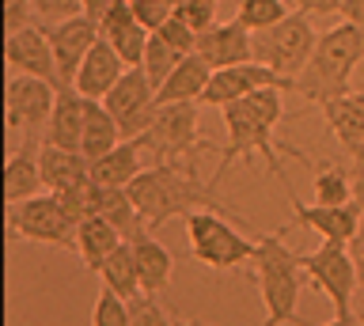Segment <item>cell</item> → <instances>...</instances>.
<instances>
[{
  "mask_svg": "<svg viewBox=\"0 0 364 326\" xmlns=\"http://www.w3.org/2000/svg\"><path fill=\"white\" fill-rule=\"evenodd\" d=\"M220 110H224V126H228V144L220 148V163H216V171L209 178L213 186H220V178L232 171V163L250 160V156H262L269 171L281 178V186H289L284 167H281V156H292V160H300V163H311L300 148L277 141V133H273L277 121L289 114V110H284V92L281 87L250 92L243 99H235V103L220 107Z\"/></svg>",
  "mask_w": 364,
  "mask_h": 326,
  "instance_id": "6da1fadb",
  "label": "cell"
},
{
  "mask_svg": "<svg viewBox=\"0 0 364 326\" xmlns=\"http://www.w3.org/2000/svg\"><path fill=\"white\" fill-rule=\"evenodd\" d=\"M129 197H133V205L141 209L148 232H159L175 217H190L193 209H213L228 220L243 224V228H255L243 212H235L232 205H224V201L216 197L213 183H201L198 167H186V163H148L129 183Z\"/></svg>",
  "mask_w": 364,
  "mask_h": 326,
  "instance_id": "7a4b0ae2",
  "label": "cell"
},
{
  "mask_svg": "<svg viewBox=\"0 0 364 326\" xmlns=\"http://www.w3.org/2000/svg\"><path fill=\"white\" fill-rule=\"evenodd\" d=\"M284 232L258 235V251L250 258L258 281V296L266 303V322L262 326H307L300 319V292H304V266L300 251H289Z\"/></svg>",
  "mask_w": 364,
  "mask_h": 326,
  "instance_id": "3957f363",
  "label": "cell"
},
{
  "mask_svg": "<svg viewBox=\"0 0 364 326\" xmlns=\"http://www.w3.org/2000/svg\"><path fill=\"white\" fill-rule=\"evenodd\" d=\"M360 61H364V27L341 19V23H334L330 31L318 35L307 69L296 76V95H300L304 103H315V107L346 95L349 76Z\"/></svg>",
  "mask_w": 364,
  "mask_h": 326,
  "instance_id": "277c9868",
  "label": "cell"
},
{
  "mask_svg": "<svg viewBox=\"0 0 364 326\" xmlns=\"http://www.w3.org/2000/svg\"><path fill=\"white\" fill-rule=\"evenodd\" d=\"M198 107L201 103H167L156 107L152 126L141 133L144 152L152 163H186L198 167V156L209 148L198 133Z\"/></svg>",
  "mask_w": 364,
  "mask_h": 326,
  "instance_id": "5b68a950",
  "label": "cell"
},
{
  "mask_svg": "<svg viewBox=\"0 0 364 326\" xmlns=\"http://www.w3.org/2000/svg\"><path fill=\"white\" fill-rule=\"evenodd\" d=\"M182 220H186V239H190L193 262H201L209 269H235V266L250 262L258 251V243L239 235L232 228V220L213 212V209H193Z\"/></svg>",
  "mask_w": 364,
  "mask_h": 326,
  "instance_id": "8992f818",
  "label": "cell"
},
{
  "mask_svg": "<svg viewBox=\"0 0 364 326\" xmlns=\"http://www.w3.org/2000/svg\"><path fill=\"white\" fill-rule=\"evenodd\" d=\"M315 42H318V31L311 27V19L304 12H289L281 23L255 31V61L296 80L307 69V61H311Z\"/></svg>",
  "mask_w": 364,
  "mask_h": 326,
  "instance_id": "52a82bcc",
  "label": "cell"
},
{
  "mask_svg": "<svg viewBox=\"0 0 364 326\" xmlns=\"http://www.w3.org/2000/svg\"><path fill=\"white\" fill-rule=\"evenodd\" d=\"M300 266L307 281L334 303V315H357V262H353V246L346 243H318L315 251H300Z\"/></svg>",
  "mask_w": 364,
  "mask_h": 326,
  "instance_id": "ba28073f",
  "label": "cell"
},
{
  "mask_svg": "<svg viewBox=\"0 0 364 326\" xmlns=\"http://www.w3.org/2000/svg\"><path fill=\"white\" fill-rule=\"evenodd\" d=\"M8 239H27L42 246H73L76 251V224L68 220L57 194H34L19 205H8Z\"/></svg>",
  "mask_w": 364,
  "mask_h": 326,
  "instance_id": "9c48e42d",
  "label": "cell"
},
{
  "mask_svg": "<svg viewBox=\"0 0 364 326\" xmlns=\"http://www.w3.org/2000/svg\"><path fill=\"white\" fill-rule=\"evenodd\" d=\"M57 103V84L42 80V76H11L4 87V118L11 133H27L34 137L38 129L50 126Z\"/></svg>",
  "mask_w": 364,
  "mask_h": 326,
  "instance_id": "30bf717a",
  "label": "cell"
},
{
  "mask_svg": "<svg viewBox=\"0 0 364 326\" xmlns=\"http://www.w3.org/2000/svg\"><path fill=\"white\" fill-rule=\"evenodd\" d=\"M102 103L122 126V137H141L156 118V87L144 76V69H125Z\"/></svg>",
  "mask_w": 364,
  "mask_h": 326,
  "instance_id": "8fae6325",
  "label": "cell"
},
{
  "mask_svg": "<svg viewBox=\"0 0 364 326\" xmlns=\"http://www.w3.org/2000/svg\"><path fill=\"white\" fill-rule=\"evenodd\" d=\"M262 87L296 92V80L266 69V65H258V61L228 65V69H213L209 87H205V95H201V107H228V103H235V99H243L250 92H262Z\"/></svg>",
  "mask_w": 364,
  "mask_h": 326,
  "instance_id": "7c38bea8",
  "label": "cell"
},
{
  "mask_svg": "<svg viewBox=\"0 0 364 326\" xmlns=\"http://www.w3.org/2000/svg\"><path fill=\"white\" fill-rule=\"evenodd\" d=\"M289 190V201H292V224H304V228H311L318 239L326 243H346L353 246L360 239V220L364 212L357 201H349V205H323V201H311V205H304L300 197H296L292 186Z\"/></svg>",
  "mask_w": 364,
  "mask_h": 326,
  "instance_id": "4fadbf2b",
  "label": "cell"
},
{
  "mask_svg": "<svg viewBox=\"0 0 364 326\" xmlns=\"http://www.w3.org/2000/svg\"><path fill=\"white\" fill-rule=\"evenodd\" d=\"M42 31L53 46V58H57V76H61L57 87L76 84L80 65H84L87 50L95 46V38H99V23L87 16H73V19H61V23H42Z\"/></svg>",
  "mask_w": 364,
  "mask_h": 326,
  "instance_id": "5bb4252c",
  "label": "cell"
},
{
  "mask_svg": "<svg viewBox=\"0 0 364 326\" xmlns=\"http://www.w3.org/2000/svg\"><path fill=\"white\" fill-rule=\"evenodd\" d=\"M4 61L23 76H42V80H50V84H61L53 46H50V38H46V31L38 23L11 31L8 42H4Z\"/></svg>",
  "mask_w": 364,
  "mask_h": 326,
  "instance_id": "9a60e30c",
  "label": "cell"
},
{
  "mask_svg": "<svg viewBox=\"0 0 364 326\" xmlns=\"http://www.w3.org/2000/svg\"><path fill=\"white\" fill-rule=\"evenodd\" d=\"M209 69H228V65H243V61H255V31H247L239 19L232 23H213L209 31L198 35V50Z\"/></svg>",
  "mask_w": 364,
  "mask_h": 326,
  "instance_id": "2e32d148",
  "label": "cell"
},
{
  "mask_svg": "<svg viewBox=\"0 0 364 326\" xmlns=\"http://www.w3.org/2000/svg\"><path fill=\"white\" fill-rule=\"evenodd\" d=\"M318 110H323V118H326L330 133L338 137V144L357 160V167H364V92H346V95L323 103Z\"/></svg>",
  "mask_w": 364,
  "mask_h": 326,
  "instance_id": "e0dca14e",
  "label": "cell"
},
{
  "mask_svg": "<svg viewBox=\"0 0 364 326\" xmlns=\"http://www.w3.org/2000/svg\"><path fill=\"white\" fill-rule=\"evenodd\" d=\"M122 72H125V61L118 58V50L110 46L107 38H95V46L87 50V58L84 65H80V72H76V92L80 95H87V99H107L110 95V87L122 80Z\"/></svg>",
  "mask_w": 364,
  "mask_h": 326,
  "instance_id": "ac0fdd59",
  "label": "cell"
},
{
  "mask_svg": "<svg viewBox=\"0 0 364 326\" xmlns=\"http://www.w3.org/2000/svg\"><path fill=\"white\" fill-rule=\"evenodd\" d=\"M144 171V144L141 137H125L118 148L91 160V183L102 190H129V183Z\"/></svg>",
  "mask_w": 364,
  "mask_h": 326,
  "instance_id": "d6986e66",
  "label": "cell"
},
{
  "mask_svg": "<svg viewBox=\"0 0 364 326\" xmlns=\"http://www.w3.org/2000/svg\"><path fill=\"white\" fill-rule=\"evenodd\" d=\"M38 167H42V183L50 194H61V190H73L80 183L91 178V160L80 148H61V144L42 141L38 148Z\"/></svg>",
  "mask_w": 364,
  "mask_h": 326,
  "instance_id": "ffe728a7",
  "label": "cell"
},
{
  "mask_svg": "<svg viewBox=\"0 0 364 326\" xmlns=\"http://www.w3.org/2000/svg\"><path fill=\"white\" fill-rule=\"evenodd\" d=\"M84 121H87V95H80L73 84L57 87V103L50 114V126H46L42 141L61 144V148H80L84 141Z\"/></svg>",
  "mask_w": 364,
  "mask_h": 326,
  "instance_id": "44dd1931",
  "label": "cell"
},
{
  "mask_svg": "<svg viewBox=\"0 0 364 326\" xmlns=\"http://www.w3.org/2000/svg\"><path fill=\"white\" fill-rule=\"evenodd\" d=\"M38 148H42V141L27 137L19 152L8 156V163H4V201L8 205H19V201L34 197L46 186L42 183V167H38Z\"/></svg>",
  "mask_w": 364,
  "mask_h": 326,
  "instance_id": "7402d4cb",
  "label": "cell"
},
{
  "mask_svg": "<svg viewBox=\"0 0 364 326\" xmlns=\"http://www.w3.org/2000/svg\"><path fill=\"white\" fill-rule=\"evenodd\" d=\"M209 76H213L209 61H205L201 53H186V58L175 65V72L159 84L156 107H167V103H201L205 87H209Z\"/></svg>",
  "mask_w": 364,
  "mask_h": 326,
  "instance_id": "603a6c76",
  "label": "cell"
},
{
  "mask_svg": "<svg viewBox=\"0 0 364 326\" xmlns=\"http://www.w3.org/2000/svg\"><path fill=\"white\" fill-rule=\"evenodd\" d=\"M129 243H133V254H136V269H141V288L148 292V296L167 292L171 273H175V258H171V251L156 239L152 232L133 235Z\"/></svg>",
  "mask_w": 364,
  "mask_h": 326,
  "instance_id": "cb8c5ba5",
  "label": "cell"
},
{
  "mask_svg": "<svg viewBox=\"0 0 364 326\" xmlns=\"http://www.w3.org/2000/svg\"><path fill=\"white\" fill-rule=\"evenodd\" d=\"M125 235L114 228L107 217H87L76 224V254H80V266L91 269V273H99L102 262L114 254V246H118Z\"/></svg>",
  "mask_w": 364,
  "mask_h": 326,
  "instance_id": "d4e9b609",
  "label": "cell"
},
{
  "mask_svg": "<svg viewBox=\"0 0 364 326\" xmlns=\"http://www.w3.org/2000/svg\"><path fill=\"white\" fill-rule=\"evenodd\" d=\"M125 137H122V126L114 121V114L107 110L102 99H87V121H84V141H80V152L87 160H99L107 156L110 148H118Z\"/></svg>",
  "mask_w": 364,
  "mask_h": 326,
  "instance_id": "484cf974",
  "label": "cell"
},
{
  "mask_svg": "<svg viewBox=\"0 0 364 326\" xmlns=\"http://www.w3.org/2000/svg\"><path fill=\"white\" fill-rule=\"evenodd\" d=\"M99 277H102V285H107L110 292H118L122 300H136L144 292L141 288V269H136V254H133L129 239H122L118 246H114V254L102 262Z\"/></svg>",
  "mask_w": 364,
  "mask_h": 326,
  "instance_id": "4316f807",
  "label": "cell"
},
{
  "mask_svg": "<svg viewBox=\"0 0 364 326\" xmlns=\"http://www.w3.org/2000/svg\"><path fill=\"white\" fill-rule=\"evenodd\" d=\"M311 194L323 205H349L353 201V175L334 167V163H323L311 178Z\"/></svg>",
  "mask_w": 364,
  "mask_h": 326,
  "instance_id": "83f0119b",
  "label": "cell"
},
{
  "mask_svg": "<svg viewBox=\"0 0 364 326\" xmlns=\"http://www.w3.org/2000/svg\"><path fill=\"white\" fill-rule=\"evenodd\" d=\"M284 16H289L284 0H239V12H235V19L247 31H266L273 23H281Z\"/></svg>",
  "mask_w": 364,
  "mask_h": 326,
  "instance_id": "f1b7e54d",
  "label": "cell"
},
{
  "mask_svg": "<svg viewBox=\"0 0 364 326\" xmlns=\"http://www.w3.org/2000/svg\"><path fill=\"white\" fill-rule=\"evenodd\" d=\"M182 61V53H175L167 46L159 35H152V42H148V50H144V61H141V69H144V76L152 80V87L159 92V84L167 80L171 72H175V65Z\"/></svg>",
  "mask_w": 364,
  "mask_h": 326,
  "instance_id": "f546056e",
  "label": "cell"
},
{
  "mask_svg": "<svg viewBox=\"0 0 364 326\" xmlns=\"http://www.w3.org/2000/svg\"><path fill=\"white\" fill-rule=\"evenodd\" d=\"M57 201H61V209L68 212V220L80 224V220H87V217H99V186L91 183H80L73 190H61L57 194Z\"/></svg>",
  "mask_w": 364,
  "mask_h": 326,
  "instance_id": "4dcf8cb0",
  "label": "cell"
},
{
  "mask_svg": "<svg viewBox=\"0 0 364 326\" xmlns=\"http://www.w3.org/2000/svg\"><path fill=\"white\" fill-rule=\"evenodd\" d=\"M91 326H133L129 300H122L118 292H110L107 285H102L95 308H91Z\"/></svg>",
  "mask_w": 364,
  "mask_h": 326,
  "instance_id": "1f68e13d",
  "label": "cell"
},
{
  "mask_svg": "<svg viewBox=\"0 0 364 326\" xmlns=\"http://www.w3.org/2000/svg\"><path fill=\"white\" fill-rule=\"evenodd\" d=\"M152 35H159V38H164L167 46H171V50H175V53H182V58L198 50V31H193V27H190L182 16H171V19H167V23L159 27V31H152Z\"/></svg>",
  "mask_w": 364,
  "mask_h": 326,
  "instance_id": "d6a6232c",
  "label": "cell"
},
{
  "mask_svg": "<svg viewBox=\"0 0 364 326\" xmlns=\"http://www.w3.org/2000/svg\"><path fill=\"white\" fill-rule=\"evenodd\" d=\"M171 4H175V16L186 19L198 35L216 23V0H171Z\"/></svg>",
  "mask_w": 364,
  "mask_h": 326,
  "instance_id": "836d02e7",
  "label": "cell"
},
{
  "mask_svg": "<svg viewBox=\"0 0 364 326\" xmlns=\"http://www.w3.org/2000/svg\"><path fill=\"white\" fill-rule=\"evenodd\" d=\"M129 315H133V326H171V315L159 308V300L148 296V292L129 300Z\"/></svg>",
  "mask_w": 364,
  "mask_h": 326,
  "instance_id": "e575fe53",
  "label": "cell"
},
{
  "mask_svg": "<svg viewBox=\"0 0 364 326\" xmlns=\"http://www.w3.org/2000/svg\"><path fill=\"white\" fill-rule=\"evenodd\" d=\"M129 4H133V16L141 19L148 31H159L171 16H175V4H171V0H129Z\"/></svg>",
  "mask_w": 364,
  "mask_h": 326,
  "instance_id": "d590c367",
  "label": "cell"
},
{
  "mask_svg": "<svg viewBox=\"0 0 364 326\" xmlns=\"http://www.w3.org/2000/svg\"><path fill=\"white\" fill-rule=\"evenodd\" d=\"M31 4L46 23H61V19L84 16V0H31Z\"/></svg>",
  "mask_w": 364,
  "mask_h": 326,
  "instance_id": "8d00e7d4",
  "label": "cell"
},
{
  "mask_svg": "<svg viewBox=\"0 0 364 326\" xmlns=\"http://www.w3.org/2000/svg\"><path fill=\"white\" fill-rule=\"evenodd\" d=\"M31 12H34L31 0H4V27H8V35H11V31L31 27Z\"/></svg>",
  "mask_w": 364,
  "mask_h": 326,
  "instance_id": "74e56055",
  "label": "cell"
},
{
  "mask_svg": "<svg viewBox=\"0 0 364 326\" xmlns=\"http://www.w3.org/2000/svg\"><path fill=\"white\" fill-rule=\"evenodd\" d=\"M289 4L304 16H341V4H346V0H289Z\"/></svg>",
  "mask_w": 364,
  "mask_h": 326,
  "instance_id": "f35d334b",
  "label": "cell"
},
{
  "mask_svg": "<svg viewBox=\"0 0 364 326\" xmlns=\"http://www.w3.org/2000/svg\"><path fill=\"white\" fill-rule=\"evenodd\" d=\"M118 4V0H84V16L95 19V23H102V19L110 16V8Z\"/></svg>",
  "mask_w": 364,
  "mask_h": 326,
  "instance_id": "ab89813d",
  "label": "cell"
},
{
  "mask_svg": "<svg viewBox=\"0 0 364 326\" xmlns=\"http://www.w3.org/2000/svg\"><path fill=\"white\" fill-rule=\"evenodd\" d=\"M341 19L364 27V0H346V4H341Z\"/></svg>",
  "mask_w": 364,
  "mask_h": 326,
  "instance_id": "60d3db41",
  "label": "cell"
},
{
  "mask_svg": "<svg viewBox=\"0 0 364 326\" xmlns=\"http://www.w3.org/2000/svg\"><path fill=\"white\" fill-rule=\"evenodd\" d=\"M353 262H357V296L364 300V243L360 239L353 243ZM360 319H364V315H360Z\"/></svg>",
  "mask_w": 364,
  "mask_h": 326,
  "instance_id": "b9f144b4",
  "label": "cell"
},
{
  "mask_svg": "<svg viewBox=\"0 0 364 326\" xmlns=\"http://www.w3.org/2000/svg\"><path fill=\"white\" fill-rule=\"evenodd\" d=\"M353 201H357L360 212H364V167H357V175H353Z\"/></svg>",
  "mask_w": 364,
  "mask_h": 326,
  "instance_id": "7bdbcfd3",
  "label": "cell"
},
{
  "mask_svg": "<svg viewBox=\"0 0 364 326\" xmlns=\"http://www.w3.org/2000/svg\"><path fill=\"white\" fill-rule=\"evenodd\" d=\"M323 326H364V322H360V315H334V319L323 322Z\"/></svg>",
  "mask_w": 364,
  "mask_h": 326,
  "instance_id": "ee69618b",
  "label": "cell"
},
{
  "mask_svg": "<svg viewBox=\"0 0 364 326\" xmlns=\"http://www.w3.org/2000/svg\"><path fill=\"white\" fill-rule=\"evenodd\" d=\"M171 326H213V322H201V319H171Z\"/></svg>",
  "mask_w": 364,
  "mask_h": 326,
  "instance_id": "f6af8a7d",
  "label": "cell"
},
{
  "mask_svg": "<svg viewBox=\"0 0 364 326\" xmlns=\"http://www.w3.org/2000/svg\"><path fill=\"white\" fill-rule=\"evenodd\" d=\"M360 322H364V319H360Z\"/></svg>",
  "mask_w": 364,
  "mask_h": 326,
  "instance_id": "bcb514c9",
  "label": "cell"
}]
</instances>
